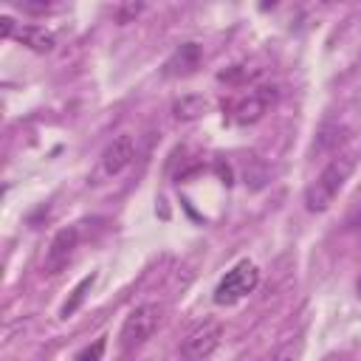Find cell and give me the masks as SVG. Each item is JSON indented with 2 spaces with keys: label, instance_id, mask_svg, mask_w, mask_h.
Instances as JSON below:
<instances>
[{
  "label": "cell",
  "instance_id": "6da1fadb",
  "mask_svg": "<svg viewBox=\"0 0 361 361\" xmlns=\"http://www.w3.org/2000/svg\"><path fill=\"white\" fill-rule=\"evenodd\" d=\"M353 169H355V155H333L324 164V169L305 189V209L307 212H327L333 206V200L338 197V192L344 189V183L350 180Z\"/></svg>",
  "mask_w": 361,
  "mask_h": 361
},
{
  "label": "cell",
  "instance_id": "7a4b0ae2",
  "mask_svg": "<svg viewBox=\"0 0 361 361\" xmlns=\"http://www.w3.org/2000/svg\"><path fill=\"white\" fill-rule=\"evenodd\" d=\"M257 285H259V268L254 262L243 259L231 271H226V276L217 282L214 302L217 305H237L240 299H245L248 293H254Z\"/></svg>",
  "mask_w": 361,
  "mask_h": 361
},
{
  "label": "cell",
  "instance_id": "3957f363",
  "mask_svg": "<svg viewBox=\"0 0 361 361\" xmlns=\"http://www.w3.org/2000/svg\"><path fill=\"white\" fill-rule=\"evenodd\" d=\"M161 324V307L155 302H147V305H138L135 310L127 313L124 324H121V347L124 350H135L141 344H147L152 338V333L158 330Z\"/></svg>",
  "mask_w": 361,
  "mask_h": 361
},
{
  "label": "cell",
  "instance_id": "277c9868",
  "mask_svg": "<svg viewBox=\"0 0 361 361\" xmlns=\"http://www.w3.org/2000/svg\"><path fill=\"white\" fill-rule=\"evenodd\" d=\"M220 341H223L220 319H203L180 341V355H183V361H209L212 353L220 347Z\"/></svg>",
  "mask_w": 361,
  "mask_h": 361
},
{
  "label": "cell",
  "instance_id": "5b68a950",
  "mask_svg": "<svg viewBox=\"0 0 361 361\" xmlns=\"http://www.w3.org/2000/svg\"><path fill=\"white\" fill-rule=\"evenodd\" d=\"M135 158V141L130 133H121L116 135L99 155V166H96V175H93V183H102V180H110L116 175H121Z\"/></svg>",
  "mask_w": 361,
  "mask_h": 361
},
{
  "label": "cell",
  "instance_id": "8992f818",
  "mask_svg": "<svg viewBox=\"0 0 361 361\" xmlns=\"http://www.w3.org/2000/svg\"><path fill=\"white\" fill-rule=\"evenodd\" d=\"M276 102V87L274 85H265V87H254L243 96H237L231 104H228V113H231V121L237 124H254L259 121L268 107Z\"/></svg>",
  "mask_w": 361,
  "mask_h": 361
},
{
  "label": "cell",
  "instance_id": "52a82bcc",
  "mask_svg": "<svg viewBox=\"0 0 361 361\" xmlns=\"http://www.w3.org/2000/svg\"><path fill=\"white\" fill-rule=\"evenodd\" d=\"M76 245H79V228L76 226H65L54 234V240L48 243L45 248V257H42V271L48 276L59 274L62 268H68V262L73 259L76 254Z\"/></svg>",
  "mask_w": 361,
  "mask_h": 361
},
{
  "label": "cell",
  "instance_id": "ba28073f",
  "mask_svg": "<svg viewBox=\"0 0 361 361\" xmlns=\"http://www.w3.org/2000/svg\"><path fill=\"white\" fill-rule=\"evenodd\" d=\"M203 51L197 42H183L180 48H175V54L164 62V76L166 79H178V76H189L200 68Z\"/></svg>",
  "mask_w": 361,
  "mask_h": 361
},
{
  "label": "cell",
  "instance_id": "9c48e42d",
  "mask_svg": "<svg viewBox=\"0 0 361 361\" xmlns=\"http://www.w3.org/2000/svg\"><path fill=\"white\" fill-rule=\"evenodd\" d=\"M11 39H17L20 45H25L28 51H37V54H48L56 45V37L42 25H20Z\"/></svg>",
  "mask_w": 361,
  "mask_h": 361
},
{
  "label": "cell",
  "instance_id": "30bf717a",
  "mask_svg": "<svg viewBox=\"0 0 361 361\" xmlns=\"http://www.w3.org/2000/svg\"><path fill=\"white\" fill-rule=\"evenodd\" d=\"M209 107H212V102H209L206 96L186 93V96L175 99V104H172V116H175L178 121H195V118L206 116V113H209Z\"/></svg>",
  "mask_w": 361,
  "mask_h": 361
},
{
  "label": "cell",
  "instance_id": "8fae6325",
  "mask_svg": "<svg viewBox=\"0 0 361 361\" xmlns=\"http://www.w3.org/2000/svg\"><path fill=\"white\" fill-rule=\"evenodd\" d=\"M96 285V274H90V276H85L73 290H71V296L65 299V305L59 307V319H71L79 307H82V302L87 299V293H90V288Z\"/></svg>",
  "mask_w": 361,
  "mask_h": 361
},
{
  "label": "cell",
  "instance_id": "7c38bea8",
  "mask_svg": "<svg viewBox=\"0 0 361 361\" xmlns=\"http://www.w3.org/2000/svg\"><path fill=\"white\" fill-rule=\"evenodd\" d=\"M257 73H259V68L248 71L245 65H234V68L220 71V73H217V79H220V82H228V85H245V82H248V79H254Z\"/></svg>",
  "mask_w": 361,
  "mask_h": 361
},
{
  "label": "cell",
  "instance_id": "4fadbf2b",
  "mask_svg": "<svg viewBox=\"0 0 361 361\" xmlns=\"http://www.w3.org/2000/svg\"><path fill=\"white\" fill-rule=\"evenodd\" d=\"M299 355H302V341L296 338V341H285L282 347H276L271 361H299Z\"/></svg>",
  "mask_w": 361,
  "mask_h": 361
},
{
  "label": "cell",
  "instance_id": "5bb4252c",
  "mask_svg": "<svg viewBox=\"0 0 361 361\" xmlns=\"http://www.w3.org/2000/svg\"><path fill=\"white\" fill-rule=\"evenodd\" d=\"M141 11H144V3H124V6L113 8V17H116V23H133Z\"/></svg>",
  "mask_w": 361,
  "mask_h": 361
},
{
  "label": "cell",
  "instance_id": "9a60e30c",
  "mask_svg": "<svg viewBox=\"0 0 361 361\" xmlns=\"http://www.w3.org/2000/svg\"><path fill=\"white\" fill-rule=\"evenodd\" d=\"M104 347H107V341H104V336H102V338H96L93 344H87L82 353H76V358H73V361H102Z\"/></svg>",
  "mask_w": 361,
  "mask_h": 361
},
{
  "label": "cell",
  "instance_id": "2e32d148",
  "mask_svg": "<svg viewBox=\"0 0 361 361\" xmlns=\"http://www.w3.org/2000/svg\"><path fill=\"white\" fill-rule=\"evenodd\" d=\"M23 11H28V14H45V11H51L54 6L51 3H28V0H23V3H17Z\"/></svg>",
  "mask_w": 361,
  "mask_h": 361
},
{
  "label": "cell",
  "instance_id": "e0dca14e",
  "mask_svg": "<svg viewBox=\"0 0 361 361\" xmlns=\"http://www.w3.org/2000/svg\"><path fill=\"white\" fill-rule=\"evenodd\" d=\"M347 228H353V231H361V200L350 209V214H347Z\"/></svg>",
  "mask_w": 361,
  "mask_h": 361
},
{
  "label": "cell",
  "instance_id": "ac0fdd59",
  "mask_svg": "<svg viewBox=\"0 0 361 361\" xmlns=\"http://www.w3.org/2000/svg\"><path fill=\"white\" fill-rule=\"evenodd\" d=\"M358 65H361V51H358Z\"/></svg>",
  "mask_w": 361,
  "mask_h": 361
},
{
  "label": "cell",
  "instance_id": "d6986e66",
  "mask_svg": "<svg viewBox=\"0 0 361 361\" xmlns=\"http://www.w3.org/2000/svg\"><path fill=\"white\" fill-rule=\"evenodd\" d=\"M358 288H361V279H358Z\"/></svg>",
  "mask_w": 361,
  "mask_h": 361
}]
</instances>
